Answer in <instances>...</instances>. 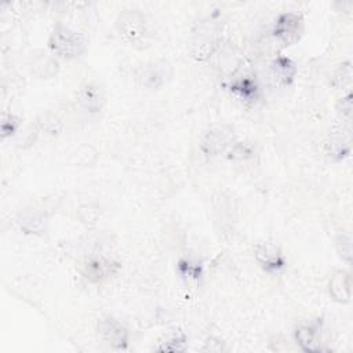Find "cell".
Masks as SVG:
<instances>
[{"label": "cell", "instance_id": "cell-9", "mask_svg": "<svg viewBox=\"0 0 353 353\" xmlns=\"http://www.w3.org/2000/svg\"><path fill=\"white\" fill-rule=\"evenodd\" d=\"M255 258L268 272H277L284 266V258L281 252L274 245L268 243L256 245Z\"/></svg>", "mask_w": 353, "mask_h": 353}, {"label": "cell", "instance_id": "cell-14", "mask_svg": "<svg viewBox=\"0 0 353 353\" xmlns=\"http://www.w3.org/2000/svg\"><path fill=\"white\" fill-rule=\"evenodd\" d=\"M230 90L236 91L240 97L245 99H252L256 97V84L250 79H240L230 84Z\"/></svg>", "mask_w": 353, "mask_h": 353}, {"label": "cell", "instance_id": "cell-12", "mask_svg": "<svg viewBox=\"0 0 353 353\" xmlns=\"http://www.w3.org/2000/svg\"><path fill=\"white\" fill-rule=\"evenodd\" d=\"M272 77L280 85H288L294 81L296 74V66L292 59L287 57H277L272 62Z\"/></svg>", "mask_w": 353, "mask_h": 353}, {"label": "cell", "instance_id": "cell-17", "mask_svg": "<svg viewBox=\"0 0 353 353\" xmlns=\"http://www.w3.org/2000/svg\"><path fill=\"white\" fill-rule=\"evenodd\" d=\"M17 127H18V119H15L12 114L6 116L1 121V134H3V137L14 134Z\"/></svg>", "mask_w": 353, "mask_h": 353}, {"label": "cell", "instance_id": "cell-10", "mask_svg": "<svg viewBox=\"0 0 353 353\" xmlns=\"http://www.w3.org/2000/svg\"><path fill=\"white\" fill-rule=\"evenodd\" d=\"M117 270V263L109 261V259H94L84 265L83 274L90 281H102L112 276Z\"/></svg>", "mask_w": 353, "mask_h": 353}, {"label": "cell", "instance_id": "cell-8", "mask_svg": "<svg viewBox=\"0 0 353 353\" xmlns=\"http://www.w3.org/2000/svg\"><path fill=\"white\" fill-rule=\"evenodd\" d=\"M230 141H232V130L225 127H216L205 134L201 148L207 156H216L228 148Z\"/></svg>", "mask_w": 353, "mask_h": 353}, {"label": "cell", "instance_id": "cell-6", "mask_svg": "<svg viewBox=\"0 0 353 353\" xmlns=\"http://www.w3.org/2000/svg\"><path fill=\"white\" fill-rule=\"evenodd\" d=\"M218 41V33H216V26L214 21L211 23H203L199 28V32L194 33V40H193V57L199 61L207 59L212 51L216 47Z\"/></svg>", "mask_w": 353, "mask_h": 353}, {"label": "cell", "instance_id": "cell-5", "mask_svg": "<svg viewBox=\"0 0 353 353\" xmlns=\"http://www.w3.org/2000/svg\"><path fill=\"white\" fill-rule=\"evenodd\" d=\"M98 334L101 339L114 349H125L128 346L127 328L113 317H102L98 323Z\"/></svg>", "mask_w": 353, "mask_h": 353}, {"label": "cell", "instance_id": "cell-16", "mask_svg": "<svg viewBox=\"0 0 353 353\" xmlns=\"http://www.w3.org/2000/svg\"><path fill=\"white\" fill-rule=\"evenodd\" d=\"M336 245H338V252L342 259H345L347 263H350L352 259V240L346 234H341L336 239Z\"/></svg>", "mask_w": 353, "mask_h": 353}, {"label": "cell", "instance_id": "cell-2", "mask_svg": "<svg viewBox=\"0 0 353 353\" xmlns=\"http://www.w3.org/2000/svg\"><path fill=\"white\" fill-rule=\"evenodd\" d=\"M116 29L120 37L131 46H139L146 41L148 28L145 17L135 10H124L116 19Z\"/></svg>", "mask_w": 353, "mask_h": 353}, {"label": "cell", "instance_id": "cell-7", "mask_svg": "<svg viewBox=\"0 0 353 353\" xmlns=\"http://www.w3.org/2000/svg\"><path fill=\"white\" fill-rule=\"evenodd\" d=\"M77 101L85 110L91 113L99 112L103 108L106 101L105 91L98 83L88 81L80 87L77 94Z\"/></svg>", "mask_w": 353, "mask_h": 353}, {"label": "cell", "instance_id": "cell-13", "mask_svg": "<svg viewBox=\"0 0 353 353\" xmlns=\"http://www.w3.org/2000/svg\"><path fill=\"white\" fill-rule=\"evenodd\" d=\"M295 338L298 341V345L305 352H317V350H320V345L316 339L314 328H312L309 325H302L296 330Z\"/></svg>", "mask_w": 353, "mask_h": 353}, {"label": "cell", "instance_id": "cell-4", "mask_svg": "<svg viewBox=\"0 0 353 353\" xmlns=\"http://www.w3.org/2000/svg\"><path fill=\"white\" fill-rule=\"evenodd\" d=\"M171 76L172 66L164 59L148 62L141 66L137 73L138 81L148 88H160L171 79Z\"/></svg>", "mask_w": 353, "mask_h": 353}, {"label": "cell", "instance_id": "cell-15", "mask_svg": "<svg viewBox=\"0 0 353 353\" xmlns=\"http://www.w3.org/2000/svg\"><path fill=\"white\" fill-rule=\"evenodd\" d=\"M350 80H352V68H350V63L346 62L341 65L334 73L332 84L336 87H343L345 84H350Z\"/></svg>", "mask_w": 353, "mask_h": 353}, {"label": "cell", "instance_id": "cell-3", "mask_svg": "<svg viewBox=\"0 0 353 353\" xmlns=\"http://www.w3.org/2000/svg\"><path fill=\"white\" fill-rule=\"evenodd\" d=\"M273 34L284 46H292L303 34V19L295 12H284L276 19Z\"/></svg>", "mask_w": 353, "mask_h": 353}, {"label": "cell", "instance_id": "cell-1", "mask_svg": "<svg viewBox=\"0 0 353 353\" xmlns=\"http://www.w3.org/2000/svg\"><path fill=\"white\" fill-rule=\"evenodd\" d=\"M48 48L57 57L63 59H73L80 57L85 50V39L81 33L57 23L48 37Z\"/></svg>", "mask_w": 353, "mask_h": 353}, {"label": "cell", "instance_id": "cell-18", "mask_svg": "<svg viewBox=\"0 0 353 353\" xmlns=\"http://www.w3.org/2000/svg\"><path fill=\"white\" fill-rule=\"evenodd\" d=\"M339 105H341L339 112L345 116H350V113H352V95L347 94L345 98H341Z\"/></svg>", "mask_w": 353, "mask_h": 353}, {"label": "cell", "instance_id": "cell-11", "mask_svg": "<svg viewBox=\"0 0 353 353\" xmlns=\"http://www.w3.org/2000/svg\"><path fill=\"white\" fill-rule=\"evenodd\" d=\"M350 276L346 272H336L330 280V295L334 301L341 303H347L352 298Z\"/></svg>", "mask_w": 353, "mask_h": 353}]
</instances>
